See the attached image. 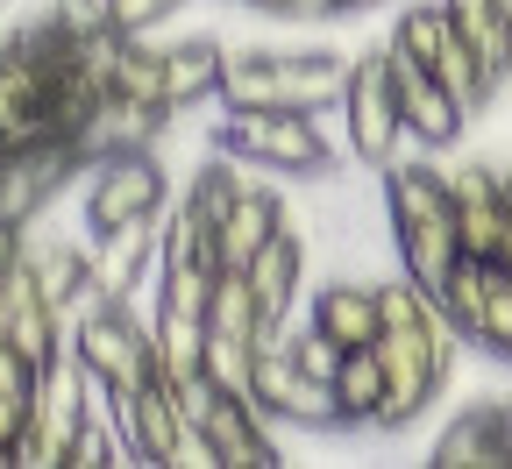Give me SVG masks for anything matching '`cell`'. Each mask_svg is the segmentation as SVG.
Returning a JSON list of instances; mask_svg holds the SVG:
<instances>
[{
    "mask_svg": "<svg viewBox=\"0 0 512 469\" xmlns=\"http://www.w3.org/2000/svg\"><path fill=\"white\" fill-rule=\"evenodd\" d=\"M328 15H349V0H292V22H328Z\"/></svg>",
    "mask_w": 512,
    "mask_h": 469,
    "instance_id": "obj_27",
    "label": "cell"
},
{
    "mask_svg": "<svg viewBox=\"0 0 512 469\" xmlns=\"http://www.w3.org/2000/svg\"><path fill=\"white\" fill-rule=\"evenodd\" d=\"M335 406H342V427H377V406H384V356H377V342L342 356Z\"/></svg>",
    "mask_w": 512,
    "mask_h": 469,
    "instance_id": "obj_19",
    "label": "cell"
},
{
    "mask_svg": "<svg viewBox=\"0 0 512 469\" xmlns=\"http://www.w3.org/2000/svg\"><path fill=\"white\" fill-rule=\"evenodd\" d=\"M278 228H285V199H278L264 178H249V185H242V199L228 207V221L214 228V235H221V263H249V256L264 249Z\"/></svg>",
    "mask_w": 512,
    "mask_h": 469,
    "instance_id": "obj_15",
    "label": "cell"
},
{
    "mask_svg": "<svg viewBox=\"0 0 512 469\" xmlns=\"http://www.w3.org/2000/svg\"><path fill=\"white\" fill-rule=\"evenodd\" d=\"M221 72H228V43L221 36H192V43L164 50V93H171V107L221 100Z\"/></svg>",
    "mask_w": 512,
    "mask_h": 469,
    "instance_id": "obj_14",
    "label": "cell"
},
{
    "mask_svg": "<svg viewBox=\"0 0 512 469\" xmlns=\"http://www.w3.org/2000/svg\"><path fill=\"white\" fill-rule=\"evenodd\" d=\"M242 271H249V292H256V313H264V327L285 334V327H292V306H299V285H306V235L285 221L264 249L242 263ZM271 334H264V342H271Z\"/></svg>",
    "mask_w": 512,
    "mask_h": 469,
    "instance_id": "obj_9",
    "label": "cell"
},
{
    "mask_svg": "<svg viewBox=\"0 0 512 469\" xmlns=\"http://www.w3.org/2000/svg\"><path fill=\"white\" fill-rule=\"evenodd\" d=\"M214 143L249 157L256 171H278V178H335L342 171V150L320 136V114H299V107H228Z\"/></svg>",
    "mask_w": 512,
    "mask_h": 469,
    "instance_id": "obj_2",
    "label": "cell"
},
{
    "mask_svg": "<svg viewBox=\"0 0 512 469\" xmlns=\"http://www.w3.org/2000/svg\"><path fill=\"white\" fill-rule=\"evenodd\" d=\"M392 249H399V271L406 278H420L427 292L456 271V256H463V242H456V221H420V228H392Z\"/></svg>",
    "mask_w": 512,
    "mask_h": 469,
    "instance_id": "obj_17",
    "label": "cell"
},
{
    "mask_svg": "<svg viewBox=\"0 0 512 469\" xmlns=\"http://www.w3.org/2000/svg\"><path fill=\"white\" fill-rule=\"evenodd\" d=\"M114 93L150 100V107H171V93H164V50L143 43V36H128V43H121V64H114ZM171 114H178V107H171Z\"/></svg>",
    "mask_w": 512,
    "mask_h": 469,
    "instance_id": "obj_22",
    "label": "cell"
},
{
    "mask_svg": "<svg viewBox=\"0 0 512 469\" xmlns=\"http://www.w3.org/2000/svg\"><path fill=\"white\" fill-rule=\"evenodd\" d=\"M214 278H221V271H157V306H178V313H207V299H214Z\"/></svg>",
    "mask_w": 512,
    "mask_h": 469,
    "instance_id": "obj_25",
    "label": "cell"
},
{
    "mask_svg": "<svg viewBox=\"0 0 512 469\" xmlns=\"http://www.w3.org/2000/svg\"><path fill=\"white\" fill-rule=\"evenodd\" d=\"M100 8H107V29H121V36H143L150 22H164V15H171L164 0H100Z\"/></svg>",
    "mask_w": 512,
    "mask_h": 469,
    "instance_id": "obj_26",
    "label": "cell"
},
{
    "mask_svg": "<svg viewBox=\"0 0 512 469\" xmlns=\"http://www.w3.org/2000/svg\"><path fill=\"white\" fill-rule=\"evenodd\" d=\"M100 384L86 377V363L64 349L43 377H36V413L15 441V469H72V448H79V427L93 413Z\"/></svg>",
    "mask_w": 512,
    "mask_h": 469,
    "instance_id": "obj_3",
    "label": "cell"
},
{
    "mask_svg": "<svg viewBox=\"0 0 512 469\" xmlns=\"http://www.w3.org/2000/svg\"><path fill=\"white\" fill-rule=\"evenodd\" d=\"M207 441L221 455V469H271L278 441H271V413L256 398H214L207 406Z\"/></svg>",
    "mask_w": 512,
    "mask_h": 469,
    "instance_id": "obj_11",
    "label": "cell"
},
{
    "mask_svg": "<svg viewBox=\"0 0 512 469\" xmlns=\"http://www.w3.org/2000/svg\"><path fill=\"white\" fill-rule=\"evenodd\" d=\"M498 192H505V214H512V164L498 171Z\"/></svg>",
    "mask_w": 512,
    "mask_h": 469,
    "instance_id": "obj_31",
    "label": "cell"
},
{
    "mask_svg": "<svg viewBox=\"0 0 512 469\" xmlns=\"http://www.w3.org/2000/svg\"><path fill=\"white\" fill-rule=\"evenodd\" d=\"M157 242H164V214H143V221H121V228L93 235V292L136 299V278L157 271Z\"/></svg>",
    "mask_w": 512,
    "mask_h": 469,
    "instance_id": "obj_10",
    "label": "cell"
},
{
    "mask_svg": "<svg viewBox=\"0 0 512 469\" xmlns=\"http://www.w3.org/2000/svg\"><path fill=\"white\" fill-rule=\"evenodd\" d=\"M448 36H456V15H448V0H413V8L399 15V29H392V43L413 50L420 64H434V57L448 50Z\"/></svg>",
    "mask_w": 512,
    "mask_h": 469,
    "instance_id": "obj_23",
    "label": "cell"
},
{
    "mask_svg": "<svg viewBox=\"0 0 512 469\" xmlns=\"http://www.w3.org/2000/svg\"><path fill=\"white\" fill-rule=\"evenodd\" d=\"M491 263H498V271H512V214H505V235H498V256H491Z\"/></svg>",
    "mask_w": 512,
    "mask_h": 469,
    "instance_id": "obj_29",
    "label": "cell"
},
{
    "mask_svg": "<svg viewBox=\"0 0 512 469\" xmlns=\"http://www.w3.org/2000/svg\"><path fill=\"white\" fill-rule=\"evenodd\" d=\"M384 64H392V86H399V121H406V143L413 150H456L463 128H470V107L448 93L427 64L399 43H384Z\"/></svg>",
    "mask_w": 512,
    "mask_h": 469,
    "instance_id": "obj_7",
    "label": "cell"
},
{
    "mask_svg": "<svg viewBox=\"0 0 512 469\" xmlns=\"http://www.w3.org/2000/svg\"><path fill=\"white\" fill-rule=\"evenodd\" d=\"M164 8H171V15H178V8H192V0H164Z\"/></svg>",
    "mask_w": 512,
    "mask_h": 469,
    "instance_id": "obj_32",
    "label": "cell"
},
{
    "mask_svg": "<svg viewBox=\"0 0 512 469\" xmlns=\"http://www.w3.org/2000/svg\"><path fill=\"white\" fill-rule=\"evenodd\" d=\"M342 136L356 164H392L406 150V121H399V86H392V64H384V43L363 50L349 64V93H342Z\"/></svg>",
    "mask_w": 512,
    "mask_h": 469,
    "instance_id": "obj_5",
    "label": "cell"
},
{
    "mask_svg": "<svg viewBox=\"0 0 512 469\" xmlns=\"http://www.w3.org/2000/svg\"><path fill=\"white\" fill-rule=\"evenodd\" d=\"M448 15H456L463 43L484 57V72L505 86L512 79V22H505V8H498V0H448Z\"/></svg>",
    "mask_w": 512,
    "mask_h": 469,
    "instance_id": "obj_18",
    "label": "cell"
},
{
    "mask_svg": "<svg viewBox=\"0 0 512 469\" xmlns=\"http://www.w3.org/2000/svg\"><path fill=\"white\" fill-rule=\"evenodd\" d=\"M434 469H505V448H498V420H491V398H477V406H463L456 420H448L427 448Z\"/></svg>",
    "mask_w": 512,
    "mask_h": 469,
    "instance_id": "obj_13",
    "label": "cell"
},
{
    "mask_svg": "<svg viewBox=\"0 0 512 469\" xmlns=\"http://www.w3.org/2000/svg\"><path fill=\"white\" fill-rule=\"evenodd\" d=\"M150 334H157V370H164V384L200 377V363H207V313L157 306V313H150Z\"/></svg>",
    "mask_w": 512,
    "mask_h": 469,
    "instance_id": "obj_16",
    "label": "cell"
},
{
    "mask_svg": "<svg viewBox=\"0 0 512 469\" xmlns=\"http://www.w3.org/2000/svg\"><path fill=\"white\" fill-rule=\"evenodd\" d=\"M313 327H328L342 349H370L384 334V306H377V285L363 278H335L313 292Z\"/></svg>",
    "mask_w": 512,
    "mask_h": 469,
    "instance_id": "obj_12",
    "label": "cell"
},
{
    "mask_svg": "<svg viewBox=\"0 0 512 469\" xmlns=\"http://www.w3.org/2000/svg\"><path fill=\"white\" fill-rule=\"evenodd\" d=\"M349 8H377V0H349Z\"/></svg>",
    "mask_w": 512,
    "mask_h": 469,
    "instance_id": "obj_33",
    "label": "cell"
},
{
    "mask_svg": "<svg viewBox=\"0 0 512 469\" xmlns=\"http://www.w3.org/2000/svg\"><path fill=\"white\" fill-rule=\"evenodd\" d=\"M470 342H477L484 356L512 363V271H498V263H491V299H484V320H477Z\"/></svg>",
    "mask_w": 512,
    "mask_h": 469,
    "instance_id": "obj_24",
    "label": "cell"
},
{
    "mask_svg": "<svg viewBox=\"0 0 512 469\" xmlns=\"http://www.w3.org/2000/svg\"><path fill=\"white\" fill-rule=\"evenodd\" d=\"M256 349H264V342H249V334L207 327V363H200V377H207L221 398H256Z\"/></svg>",
    "mask_w": 512,
    "mask_h": 469,
    "instance_id": "obj_20",
    "label": "cell"
},
{
    "mask_svg": "<svg viewBox=\"0 0 512 469\" xmlns=\"http://www.w3.org/2000/svg\"><path fill=\"white\" fill-rule=\"evenodd\" d=\"M491 420H498V448H505V469H512V398H491Z\"/></svg>",
    "mask_w": 512,
    "mask_h": 469,
    "instance_id": "obj_28",
    "label": "cell"
},
{
    "mask_svg": "<svg viewBox=\"0 0 512 469\" xmlns=\"http://www.w3.org/2000/svg\"><path fill=\"white\" fill-rule=\"evenodd\" d=\"M434 299L448 306V320H456L463 342H470L477 320H484V299H491V263H484V256H456V271L434 285Z\"/></svg>",
    "mask_w": 512,
    "mask_h": 469,
    "instance_id": "obj_21",
    "label": "cell"
},
{
    "mask_svg": "<svg viewBox=\"0 0 512 469\" xmlns=\"http://www.w3.org/2000/svg\"><path fill=\"white\" fill-rule=\"evenodd\" d=\"M349 64L356 57H285V50H228L221 72V107H299V114H328L349 93Z\"/></svg>",
    "mask_w": 512,
    "mask_h": 469,
    "instance_id": "obj_1",
    "label": "cell"
},
{
    "mask_svg": "<svg viewBox=\"0 0 512 469\" xmlns=\"http://www.w3.org/2000/svg\"><path fill=\"white\" fill-rule=\"evenodd\" d=\"M72 356L86 363L93 384H150L164 377L157 370V334L150 320H136V299H93L79 320H72Z\"/></svg>",
    "mask_w": 512,
    "mask_h": 469,
    "instance_id": "obj_4",
    "label": "cell"
},
{
    "mask_svg": "<svg viewBox=\"0 0 512 469\" xmlns=\"http://www.w3.org/2000/svg\"><path fill=\"white\" fill-rule=\"evenodd\" d=\"M249 8H264V15H292V0H249Z\"/></svg>",
    "mask_w": 512,
    "mask_h": 469,
    "instance_id": "obj_30",
    "label": "cell"
},
{
    "mask_svg": "<svg viewBox=\"0 0 512 469\" xmlns=\"http://www.w3.org/2000/svg\"><path fill=\"white\" fill-rule=\"evenodd\" d=\"M171 207V185H164V164L157 150H107L93 164V185H86V228L107 235L121 221H143V214H164Z\"/></svg>",
    "mask_w": 512,
    "mask_h": 469,
    "instance_id": "obj_6",
    "label": "cell"
},
{
    "mask_svg": "<svg viewBox=\"0 0 512 469\" xmlns=\"http://www.w3.org/2000/svg\"><path fill=\"white\" fill-rule=\"evenodd\" d=\"M72 320H64L57 306H50V292H43V278H36V263L22 256L8 278H0V342L8 349H22L29 363H36V377L72 349V334H64Z\"/></svg>",
    "mask_w": 512,
    "mask_h": 469,
    "instance_id": "obj_8",
    "label": "cell"
},
{
    "mask_svg": "<svg viewBox=\"0 0 512 469\" xmlns=\"http://www.w3.org/2000/svg\"><path fill=\"white\" fill-rule=\"evenodd\" d=\"M498 8H505V22H512V0H498Z\"/></svg>",
    "mask_w": 512,
    "mask_h": 469,
    "instance_id": "obj_34",
    "label": "cell"
}]
</instances>
